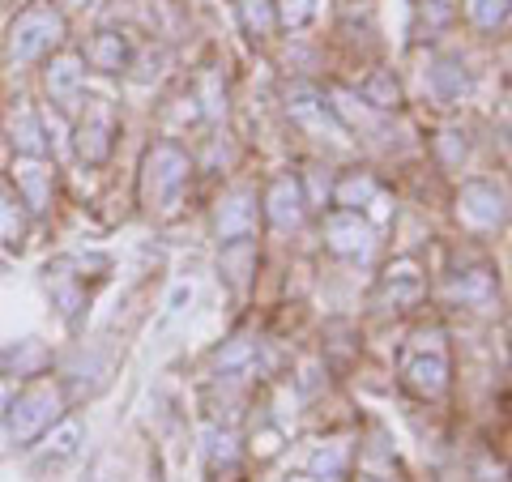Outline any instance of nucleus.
Here are the masks:
<instances>
[{
	"instance_id": "nucleus-1",
	"label": "nucleus",
	"mask_w": 512,
	"mask_h": 482,
	"mask_svg": "<svg viewBox=\"0 0 512 482\" xmlns=\"http://www.w3.org/2000/svg\"><path fill=\"white\" fill-rule=\"evenodd\" d=\"M64 35V18L52 5H30L18 13V22L9 30V60L13 64H30L47 56Z\"/></svg>"
},
{
	"instance_id": "nucleus-2",
	"label": "nucleus",
	"mask_w": 512,
	"mask_h": 482,
	"mask_svg": "<svg viewBox=\"0 0 512 482\" xmlns=\"http://www.w3.org/2000/svg\"><path fill=\"white\" fill-rule=\"evenodd\" d=\"M60 414H64V397L56 384H35V389L9 401V436L18 444H30L43 431H52Z\"/></svg>"
},
{
	"instance_id": "nucleus-3",
	"label": "nucleus",
	"mask_w": 512,
	"mask_h": 482,
	"mask_svg": "<svg viewBox=\"0 0 512 482\" xmlns=\"http://www.w3.org/2000/svg\"><path fill=\"white\" fill-rule=\"evenodd\" d=\"M188 154L180 146H171V141H158V146L150 150L146 158V197L150 205H158V210H171L175 197H180V188L188 184Z\"/></svg>"
},
{
	"instance_id": "nucleus-4",
	"label": "nucleus",
	"mask_w": 512,
	"mask_h": 482,
	"mask_svg": "<svg viewBox=\"0 0 512 482\" xmlns=\"http://www.w3.org/2000/svg\"><path fill=\"white\" fill-rule=\"evenodd\" d=\"M303 210H308V197L299 192V184L291 180V175L274 180V188H269V197H265L269 222H274V227H282V231H295L299 222H303Z\"/></svg>"
},
{
	"instance_id": "nucleus-5",
	"label": "nucleus",
	"mask_w": 512,
	"mask_h": 482,
	"mask_svg": "<svg viewBox=\"0 0 512 482\" xmlns=\"http://www.w3.org/2000/svg\"><path fill=\"white\" fill-rule=\"evenodd\" d=\"M325 231H329V248L338 252V256H363L367 248H372V227H367V222L355 210L329 214Z\"/></svg>"
},
{
	"instance_id": "nucleus-6",
	"label": "nucleus",
	"mask_w": 512,
	"mask_h": 482,
	"mask_svg": "<svg viewBox=\"0 0 512 482\" xmlns=\"http://www.w3.org/2000/svg\"><path fill=\"white\" fill-rule=\"evenodd\" d=\"M214 227H218V239H227V244L231 239H248L256 231V197L252 192H244V188L231 192V197L218 205Z\"/></svg>"
},
{
	"instance_id": "nucleus-7",
	"label": "nucleus",
	"mask_w": 512,
	"mask_h": 482,
	"mask_svg": "<svg viewBox=\"0 0 512 482\" xmlns=\"http://www.w3.org/2000/svg\"><path fill=\"white\" fill-rule=\"evenodd\" d=\"M111 133H116V120H111L107 107L86 111V120L77 124V150H82L86 163H103L111 154Z\"/></svg>"
},
{
	"instance_id": "nucleus-8",
	"label": "nucleus",
	"mask_w": 512,
	"mask_h": 482,
	"mask_svg": "<svg viewBox=\"0 0 512 482\" xmlns=\"http://www.w3.org/2000/svg\"><path fill=\"white\" fill-rule=\"evenodd\" d=\"M461 218H466L470 227H500L504 197L491 184H466L461 188Z\"/></svg>"
},
{
	"instance_id": "nucleus-9",
	"label": "nucleus",
	"mask_w": 512,
	"mask_h": 482,
	"mask_svg": "<svg viewBox=\"0 0 512 482\" xmlns=\"http://www.w3.org/2000/svg\"><path fill=\"white\" fill-rule=\"evenodd\" d=\"M286 107H291V116L303 124V128H312L316 137H325V133H333L338 137L342 133V124H338V116H333V107H325L316 99L312 90H291V99H286Z\"/></svg>"
},
{
	"instance_id": "nucleus-10",
	"label": "nucleus",
	"mask_w": 512,
	"mask_h": 482,
	"mask_svg": "<svg viewBox=\"0 0 512 482\" xmlns=\"http://www.w3.org/2000/svg\"><path fill=\"white\" fill-rule=\"evenodd\" d=\"M13 180H18V188H22V197H26L30 210L43 214L47 201H52V167H47L43 158H26V163L13 167Z\"/></svg>"
},
{
	"instance_id": "nucleus-11",
	"label": "nucleus",
	"mask_w": 512,
	"mask_h": 482,
	"mask_svg": "<svg viewBox=\"0 0 512 482\" xmlns=\"http://www.w3.org/2000/svg\"><path fill=\"white\" fill-rule=\"evenodd\" d=\"M86 64L99 73H120L128 64V39L116 35V30H99V35L86 43Z\"/></svg>"
},
{
	"instance_id": "nucleus-12",
	"label": "nucleus",
	"mask_w": 512,
	"mask_h": 482,
	"mask_svg": "<svg viewBox=\"0 0 512 482\" xmlns=\"http://www.w3.org/2000/svg\"><path fill=\"white\" fill-rule=\"evenodd\" d=\"M47 90H52V99L69 107L77 99V90H82V60L77 56H56L47 64Z\"/></svg>"
},
{
	"instance_id": "nucleus-13",
	"label": "nucleus",
	"mask_w": 512,
	"mask_h": 482,
	"mask_svg": "<svg viewBox=\"0 0 512 482\" xmlns=\"http://www.w3.org/2000/svg\"><path fill=\"white\" fill-rule=\"evenodd\" d=\"M384 299L393 303V308H414V303L423 299V278L414 265H397L384 273Z\"/></svg>"
},
{
	"instance_id": "nucleus-14",
	"label": "nucleus",
	"mask_w": 512,
	"mask_h": 482,
	"mask_svg": "<svg viewBox=\"0 0 512 482\" xmlns=\"http://www.w3.org/2000/svg\"><path fill=\"white\" fill-rule=\"evenodd\" d=\"M9 133H13V146H18L26 158H43V154H47L43 128H39V120H35V111H30V107H13Z\"/></svg>"
},
{
	"instance_id": "nucleus-15",
	"label": "nucleus",
	"mask_w": 512,
	"mask_h": 482,
	"mask_svg": "<svg viewBox=\"0 0 512 482\" xmlns=\"http://www.w3.org/2000/svg\"><path fill=\"white\" fill-rule=\"evenodd\" d=\"M406 380H410V389L414 393H423V397H440L444 393V384H448V363L440 355H431V359H414L406 367Z\"/></svg>"
},
{
	"instance_id": "nucleus-16",
	"label": "nucleus",
	"mask_w": 512,
	"mask_h": 482,
	"mask_svg": "<svg viewBox=\"0 0 512 482\" xmlns=\"http://www.w3.org/2000/svg\"><path fill=\"white\" fill-rule=\"evenodd\" d=\"M466 90H470V77L457 60H440L436 69H431V94H436L440 103H461Z\"/></svg>"
},
{
	"instance_id": "nucleus-17",
	"label": "nucleus",
	"mask_w": 512,
	"mask_h": 482,
	"mask_svg": "<svg viewBox=\"0 0 512 482\" xmlns=\"http://www.w3.org/2000/svg\"><path fill=\"white\" fill-rule=\"evenodd\" d=\"M239 22H244V30L252 39L274 35V26H278L274 0H239Z\"/></svg>"
},
{
	"instance_id": "nucleus-18",
	"label": "nucleus",
	"mask_w": 512,
	"mask_h": 482,
	"mask_svg": "<svg viewBox=\"0 0 512 482\" xmlns=\"http://www.w3.org/2000/svg\"><path fill=\"white\" fill-rule=\"evenodd\" d=\"M5 363H9L18 376H35V372H43L47 350L35 342V337H26V342H18V346H9V350H5Z\"/></svg>"
},
{
	"instance_id": "nucleus-19",
	"label": "nucleus",
	"mask_w": 512,
	"mask_h": 482,
	"mask_svg": "<svg viewBox=\"0 0 512 482\" xmlns=\"http://www.w3.org/2000/svg\"><path fill=\"white\" fill-rule=\"evenodd\" d=\"M363 103H372L376 111H389V107H397L402 103V90H397V82H393V73H372L363 82Z\"/></svg>"
},
{
	"instance_id": "nucleus-20",
	"label": "nucleus",
	"mask_w": 512,
	"mask_h": 482,
	"mask_svg": "<svg viewBox=\"0 0 512 482\" xmlns=\"http://www.w3.org/2000/svg\"><path fill=\"white\" fill-rule=\"evenodd\" d=\"M414 22H419V30L427 26V35H436V30L453 22V9L444 0H414Z\"/></svg>"
},
{
	"instance_id": "nucleus-21",
	"label": "nucleus",
	"mask_w": 512,
	"mask_h": 482,
	"mask_svg": "<svg viewBox=\"0 0 512 482\" xmlns=\"http://www.w3.org/2000/svg\"><path fill=\"white\" fill-rule=\"evenodd\" d=\"M466 9L483 30L504 26V18H508V0H466Z\"/></svg>"
},
{
	"instance_id": "nucleus-22",
	"label": "nucleus",
	"mask_w": 512,
	"mask_h": 482,
	"mask_svg": "<svg viewBox=\"0 0 512 482\" xmlns=\"http://www.w3.org/2000/svg\"><path fill=\"white\" fill-rule=\"evenodd\" d=\"M274 13H278V22L282 26H308L312 22V13H316V0H274Z\"/></svg>"
},
{
	"instance_id": "nucleus-23",
	"label": "nucleus",
	"mask_w": 512,
	"mask_h": 482,
	"mask_svg": "<svg viewBox=\"0 0 512 482\" xmlns=\"http://www.w3.org/2000/svg\"><path fill=\"white\" fill-rule=\"evenodd\" d=\"M77 440H82V427H77V423H60L52 436H47V453L73 457V453H77Z\"/></svg>"
},
{
	"instance_id": "nucleus-24",
	"label": "nucleus",
	"mask_w": 512,
	"mask_h": 482,
	"mask_svg": "<svg viewBox=\"0 0 512 482\" xmlns=\"http://www.w3.org/2000/svg\"><path fill=\"white\" fill-rule=\"evenodd\" d=\"M26 231V218L18 205H9V201H0V244H18Z\"/></svg>"
},
{
	"instance_id": "nucleus-25",
	"label": "nucleus",
	"mask_w": 512,
	"mask_h": 482,
	"mask_svg": "<svg viewBox=\"0 0 512 482\" xmlns=\"http://www.w3.org/2000/svg\"><path fill=\"white\" fill-rule=\"evenodd\" d=\"M372 192H376V184L367 180V175H350V180L338 188V201H342V205H350V210H355V205H363L367 197H372Z\"/></svg>"
},
{
	"instance_id": "nucleus-26",
	"label": "nucleus",
	"mask_w": 512,
	"mask_h": 482,
	"mask_svg": "<svg viewBox=\"0 0 512 482\" xmlns=\"http://www.w3.org/2000/svg\"><path fill=\"white\" fill-rule=\"evenodd\" d=\"M491 291V278L487 273H474V278H466V282H453V295L457 299H483Z\"/></svg>"
},
{
	"instance_id": "nucleus-27",
	"label": "nucleus",
	"mask_w": 512,
	"mask_h": 482,
	"mask_svg": "<svg viewBox=\"0 0 512 482\" xmlns=\"http://www.w3.org/2000/svg\"><path fill=\"white\" fill-rule=\"evenodd\" d=\"M205 440H210V457H214V461H218V457H222V461L235 457V440L227 436V431H210Z\"/></svg>"
},
{
	"instance_id": "nucleus-28",
	"label": "nucleus",
	"mask_w": 512,
	"mask_h": 482,
	"mask_svg": "<svg viewBox=\"0 0 512 482\" xmlns=\"http://www.w3.org/2000/svg\"><path fill=\"white\" fill-rule=\"evenodd\" d=\"M440 154H444V163L457 167L461 158H466V141H461L457 133H444V137H440Z\"/></svg>"
},
{
	"instance_id": "nucleus-29",
	"label": "nucleus",
	"mask_w": 512,
	"mask_h": 482,
	"mask_svg": "<svg viewBox=\"0 0 512 482\" xmlns=\"http://www.w3.org/2000/svg\"><path fill=\"white\" fill-rule=\"evenodd\" d=\"M9 401H13V389H9V380H0V414L9 410Z\"/></svg>"
},
{
	"instance_id": "nucleus-30",
	"label": "nucleus",
	"mask_w": 512,
	"mask_h": 482,
	"mask_svg": "<svg viewBox=\"0 0 512 482\" xmlns=\"http://www.w3.org/2000/svg\"><path fill=\"white\" fill-rule=\"evenodd\" d=\"M295 482H325V478H295Z\"/></svg>"
},
{
	"instance_id": "nucleus-31",
	"label": "nucleus",
	"mask_w": 512,
	"mask_h": 482,
	"mask_svg": "<svg viewBox=\"0 0 512 482\" xmlns=\"http://www.w3.org/2000/svg\"><path fill=\"white\" fill-rule=\"evenodd\" d=\"M64 5H86V0H64Z\"/></svg>"
}]
</instances>
